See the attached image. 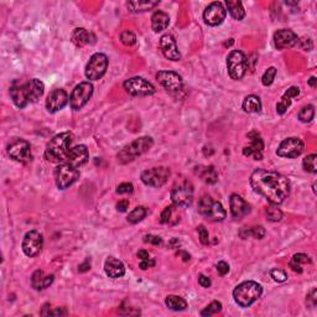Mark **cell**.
I'll return each mask as SVG.
<instances>
[{"instance_id":"cell-1","label":"cell","mask_w":317,"mask_h":317,"mask_svg":"<svg viewBox=\"0 0 317 317\" xmlns=\"http://www.w3.org/2000/svg\"><path fill=\"white\" fill-rule=\"evenodd\" d=\"M250 185L256 194L267 198L270 203L281 204L290 195V181L275 171L258 169L250 176Z\"/></svg>"},{"instance_id":"cell-2","label":"cell","mask_w":317,"mask_h":317,"mask_svg":"<svg viewBox=\"0 0 317 317\" xmlns=\"http://www.w3.org/2000/svg\"><path fill=\"white\" fill-rule=\"evenodd\" d=\"M45 92V85L40 80L34 78L21 86L10 88V97L18 108H25L30 103H35Z\"/></svg>"},{"instance_id":"cell-3","label":"cell","mask_w":317,"mask_h":317,"mask_svg":"<svg viewBox=\"0 0 317 317\" xmlns=\"http://www.w3.org/2000/svg\"><path fill=\"white\" fill-rule=\"evenodd\" d=\"M72 134L70 131L61 133L57 134L51 139L47 144L45 150V158L50 163L54 164H63L67 160L68 154H70Z\"/></svg>"},{"instance_id":"cell-4","label":"cell","mask_w":317,"mask_h":317,"mask_svg":"<svg viewBox=\"0 0 317 317\" xmlns=\"http://www.w3.org/2000/svg\"><path fill=\"white\" fill-rule=\"evenodd\" d=\"M263 287L255 281H244L233 290V298L241 307H249L261 296Z\"/></svg>"},{"instance_id":"cell-5","label":"cell","mask_w":317,"mask_h":317,"mask_svg":"<svg viewBox=\"0 0 317 317\" xmlns=\"http://www.w3.org/2000/svg\"><path fill=\"white\" fill-rule=\"evenodd\" d=\"M154 145V140L150 137H141L131 141L129 145L124 146V148L118 152L117 157L120 164H128L130 161L135 160L138 156H141L143 154L148 152L150 149Z\"/></svg>"},{"instance_id":"cell-6","label":"cell","mask_w":317,"mask_h":317,"mask_svg":"<svg viewBox=\"0 0 317 317\" xmlns=\"http://www.w3.org/2000/svg\"><path fill=\"white\" fill-rule=\"evenodd\" d=\"M198 212L207 220L212 222H222L227 217L226 209L221 202L213 200L211 196H203L198 202Z\"/></svg>"},{"instance_id":"cell-7","label":"cell","mask_w":317,"mask_h":317,"mask_svg":"<svg viewBox=\"0 0 317 317\" xmlns=\"http://www.w3.org/2000/svg\"><path fill=\"white\" fill-rule=\"evenodd\" d=\"M194 185L189 180H180L171 190V200L175 206L189 207L194 202Z\"/></svg>"},{"instance_id":"cell-8","label":"cell","mask_w":317,"mask_h":317,"mask_svg":"<svg viewBox=\"0 0 317 317\" xmlns=\"http://www.w3.org/2000/svg\"><path fill=\"white\" fill-rule=\"evenodd\" d=\"M227 68L232 80L239 81L246 76L248 70V60L242 51H232L227 57Z\"/></svg>"},{"instance_id":"cell-9","label":"cell","mask_w":317,"mask_h":317,"mask_svg":"<svg viewBox=\"0 0 317 317\" xmlns=\"http://www.w3.org/2000/svg\"><path fill=\"white\" fill-rule=\"evenodd\" d=\"M80 177L78 169L67 163L60 164L55 169V182L60 190H66L73 185Z\"/></svg>"},{"instance_id":"cell-10","label":"cell","mask_w":317,"mask_h":317,"mask_svg":"<svg viewBox=\"0 0 317 317\" xmlns=\"http://www.w3.org/2000/svg\"><path fill=\"white\" fill-rule=\"evenodd\" d=\"M124 89L128 92L130 96L134 97H149L155 93V89L152 83L146 81L143 77H133L124 82Z\"/></svg>"},{"instance_id":"cell-11","label":"cell","mask_w":317,"mask_h":317,"mask_svg":"<svg viewBox=\"0 0 317 317\" xmlns=\"http://www.w3.org/2000/svg\"><path fill=\"white\" fill-rule=\"evenodd\" d=\"M107 68H108V57L104 54H94L86 66V77L91 81H99L105 74Z\"/></svg>"},{"instance_id":"cell-12","label":"cell","mask_w":317,"mask_h":317,"mask_svg":"<svg viewBox=\"0 0 317 317\" xmlns=\"http://www.w3.org/2000/svg\"><path fill=\"white\" fill-rule=\"evenodd\" d=\"M171 171L169 168L165 166H158V168L148 169L145 171L141 172V181L145 183L146 186L151 187H161L168 182Z\"/></svg>"},{"instance_id":"cell-13","label":"cell","mask_w":317,"mask_h":317,"mask_svg":"<svg viewBox=\"0 0 317 317\" xmlns=\"http://www.w3.org/2000/svg\"><path fill=\"white\" fill-rule=\"evenodd\" d=\"M93 94V85L89 82H82L72 92L70 97V105L74 111H80L88 103Z\"/></svg>"},{"instance_id":"cell-14","label":"cell","mask_w":317,"mask_h":317,"mask_svg":"<svg viewBox=\"0 0 317 317\" xmlns=\"http://www.w3.org/2000/svg\"><path fill=\"white\" fill-rule=\"evenodd\" d=\"M8 154L18 163H29L31 160V145L24 139H14L8 145Z\"/></svg>"},{"instance_id":"cell-15","label":"cell","mask_w":317,"mask_h":317,"mask_svg":"<svg viewBox=\"0 0 317 317\" xmlns=\"http://www.w3.org/2000/svg\"><path fill=\"white\" fill-rule=\"evenodd\" d=\"M22 252L25 255L34 258L41 252L42 247H44V238L42 234L37 230H30L25 234L24 241H22Z\"/></svg>"},{"instance_id":"cell-16","label":"cell","mask_w":317,"mask_h":317,"mask_svg":"<svg viewBox=\"0 0 317 317\" xmlns=\"http://www.w3.org/2000/svg\"><path fill=\"white\" fill-rule=\"evenodd\" d=\"M304 143L299 138H287V139L281 141L278 150H276V154L281 157L295 158L304 152Z\"/></svg>"},{"instance_id":"cell-17","label":"cell","mask_w":317,"mask_h":317,"mask_svg":"<svg viewBox=\"0 0 317 317\" xmlns=\"http://www.w3.org/2000/svg\"><path fill=\"white\" fill-rule=\"evenodd\" d=\"M227 10L220 2H213L206 8L203 13V20L209 27H218L224 21Z\"/></svg>"},{"instance_id":"cell-18","label":"cell","mask_w":317,"mask_h":317,"mask_svg":"<svg viewBox=\"0 0 317 317\" xmlns=\"http://www.w3.org/2000/svg\"><path fill=\"white\" fill-rule=\"evenodd\" d=\"M156 80L164 88L170 92H180L183 87L181 76L174 71H160L156 73Z\"/></svg>"},{"instance_id":"cell-19","label":"cell","mask_w":317,"mask_h":317,"mask_svg":"<svg viewBox=\"0 0 317 317\" xmlns=\"http://www.w3.org/2000/svg\"><path fill=\"white\" fill-rule=\"evenodd\" d=\"M68 102V94L65 89L56 88L50 92L46 99V108L50 113H56L65 108V105Z\"/></svg>"},{"instance_id":"cell-20","label":"cell","mask_w":317,"mask_h":317,"mask_svg":"<svg viewBox=\"0 0 317 317\" xmlns=\"http://www.w3.org/2000/svg\"><path fill=\"white\" fill-rule=\"evenodd\" d=\"M248 138L250 139V145L243 149V155L244 156H252L254 160H261L263 158L264 141L261 139L260 134L253 130L248 134Z\"/></svg>"},{"instance_id":"cell-21","label":"cell","mask_w":317,"mask_h":317,"mask_svg":"<svg viewBox=\"0 0 317 317\" xmlns=\"http://www.w3.org/2000/svg\"><path fill=\"white\" fill-rule=\"evenodd\" d=\"M299 37L294 33L293 30H287V29H281L274 34V45L279 50H284V48H290L298 45Z\"/></svg>"},{"instance_id":"cell-22","label":"cell","mask_w":317,"mask_h":317,"mask_svg":"<svg viewBox=\"0 0 317 317\" xmlns=\"http://www.w3.org/2000/svg\"><path fill=\"white\" fill-rule=\"evenodd\" d=\"M160 48L163 51L164 56L166 59L171 60V61H178L181 59V54L178 51L176 41H175L174 36L166 34V35L161 36L160 39Z\"/></svg>"},{"instance_id":"cell-23","label":"cell","mask_w":317,"mask_h":317,"mask_svg":"<svg viewBox=\"0 0 317 317\" xmlns=\"http://www.w3.org/2000/svg\"><path fill=\"white\" fill-rule=\"evenodd\" d=\"M230 213L234 220H242L250 213V206L239 195L233 194L229 200Z\"/></svg>"},{"instance_id":"cell-24","label":"cell","mask_w":317,"mask_h":317,"mask_svg":"<svg viewBox=\"0 0 317 317\" xmlns=\"http://www.w3.org/2000/svg\"><path fill=\"white\" fill-rule=\"evenodd\" d=\"M89 158V152L86 145H77L74 148L71 149L70 154H68L67 160L66 163L70 164V165L74 166V168L78 169L80 166L85 165Z\"/></svg>"},{"instance_id":"cell-25","label":"cell","mask_w":317,"mask_h":317,"mask_svg":"<svg viewBox=\"0 0 317 317\" xmlns=\"http://www.w3.org/2000/svg\"><path fill=\"white\" fill-rule=\"evenodd\" d=\"M104 272L109 278L118 279L122 278L125 274V267L120 260H118L114 256H109L104 261Z\"/></svg>"},{"instance_id":"cell-26","label":"cell","mask_w":317,"mask_h":317,"mask_svg":"<svg viewBox=\"0 0 317 317\" xmlns=\"http://www.w3.org/2000/svg\"><path fill=\"white\" fill-rule=\"evenodd\" d=\"M72 42L76 46H78V47H83L86 45L94 44L96 42V36L83 28L74 29V31L72 33Z\"/></svg>"},{"instance_id":"cell-27","label":"cell","mask_w":317,"mask_h":317,"mask_svg":"<svg viewBox=\"0 0 317 317\" xmlns=\"http://www.w3.org/2000/svg\"><path fill=\"white\" fill-rule=\"evenodd\" d=\"M55 280V276L51 275H45V273L42 270H36L35 273L31 276V285L35 290H45L46 287L50 286Z\"/></svg>"},{"instance_id":"cell-28","label":"cell","mask_w":317,"mask_h":317,"mask_svg":"<svg viewBox=\"0 0 317 317\" xmlns=\"http://www.w3.org/2000/svg\"><path fill=\"white\" fill-rule=\"evenodd\" d=\"M195 174L208 185H213L218 181V174L213 166H197L195 168Z\"/></svg>"},{"instance_id":"cell-29","label":"cell","mask_w":317,"mask_h":317,"mask_svg":"<svg viewBox=\"0 0 317 317\" xmlns=\"http://www.w3.org/2000/svg\"><path fill=\"white\" fill-rule=\"evenodd\" d=\"M170 24V18L165 11L157 10L151 16V28L154 33H161L166 30Z\"/></svg>"},{"instance_id":"cell-30","label":"cell","mask_w":317,"mask_h":317,"mask_svg":"<svg viewBox=\"0 0 317 317\" xmlns=\"http://www.w3.org/2000/svg\"><path fill=\"white\" fill-rule=\"evenodd\" d=\"M299 94H300L299 87H290L287 89V91L284 93V96H282L280 102L276 104V112H278V114L280 115L285 114V112L287 111V108H289L291 104V98L298 97Z\"/></svg>"},{"instance_id":"cell-31","label":"cell","mask_w":317,"mask_h":317,"mask_svg":"<svg viewBox=\"0 0 317 317\" xmlns=\"http://www.w3.org/2000/svg\"><path fill=\"white\" fill-rule=\"evenodd\" d=\"M160 4V2H151V0H133V2L126 3L128 9L133 13H143L154 9L155 7Z\"/></svg>"},{"instance_id":"cell-32","label":"cell","mask_w":317,"mask_h":317,"mask_svg":"<svg viewBox=\"0 0 317 317\" xmlns=\"http://www.w3.org/2000/svg\"><path fill=\"white\" fill-rule=\"evenodd\" d=\"M242 107H243L244 112H247V113H260L261 112L260 98L258 96H254V94H250V96L244 98Z\"/></svg>"},{"instance_id":"cell-33","label":"cell","mask_w":317,"mask_h":317,"mask_svg":"<svg viewBox=\"0 0 317 317\" xmlns=\"http://www.w3.org/2000/svg\"><path fill=\"white\" fill-rule=\"evenodd\" d=\"M307 264H311L310 256H308L307 254H304V253H298V254H295L293 258H291L289 267L291 268L293 272L301 274L302 270H304L302 269V267Z\"/></svg>"},{"instance_id":"cell-34","label":"cell","mask_w":317,"mask_h":317,"mask_svg":"<svg viewBox=\"0 0 317 317\" xmlns=\"http://www.w3.org/2000/svg\"><path fill=\"white\" fill-rule=\"evenodd\" d=\"M226 5L227 8H228L229 14L232 15L233 19L238 20V21L244 19V16H246V10H244L243 4H242L241 2H230V0L228 2V0H227Z\"/></svg>"},{"instance_id":"cell-35","label":"cell","mask_w":317,"mask_h":317,"mask_svg":"<svg viewBox=\"0 0 317 317\" xmlns=\"http://www.w3.org/2000/svg\"><path fill=\"white\" fill-rule=\"evenodd\" d=\"M165 304L172 311H183L187 308L186 300L176 295H169L165 300Z\"/></svg>"},{"instance_id":"cell-36","label":"cell","mask_w":317,"mask_h":317,"mask_svg":"<svg viewBox=\"0 0 317 317\" xmlns=\"http://www.w3.org/2000/svg\"><path fill=\"white\" fill-rule=\"evenodd\" d=\"M146 213H148V211H146L145 207L138 206L137 208H134L130 213H129V216H128V218H126V220H128L129 223L137 224V223H139L140 221H143L144 218H145Z\"/></svg>"},{"instance_id":"cell-37","label":"cell","mask_w":317,"mask_h":317,"mask_svg":"<svg viewBox=\"0 0 317 317\" xmlns=\"http://www.w3.org/2000/svg\"><path fill=\"white\" fill-rule=\"evenodd\" d=\"M313 117H315V107L312 104L302 107L301 111L299 112V119L302 123H310Z\"/></svg>"},{"instance_id":"cell-38","label":"cell","mask_w":317,"mask_h":317,"mask_svg":"<svg viewBox=\"0 0 317 317\" xmlns=\"http://www.w3.org/2000/svg\"><path fill=\"white\" fill-rule=\"evenodd\" d=\"M265 215H267L268 220L272 222H279L282 218V212L280 208H278V204L270 203V206L265 208Z\"/></svg>"},{"instance_id":"cell-39","label":"cell","mask_w":317,"mask_h":317,"mask_svg":"<svg viewBox=\"0 0 317 317\" xmlns=\"http://www.w3.org/2000/svg\"><path fill=\"white\" fill-rule=\"evenodd\" d=\"M316 158H317L316 154H311L307 155V156L302 160V166H304V169L306 170L307 172H311V174H316L317 172Z\"/></svg>"},{"instance_id":"cell-40","label":"cell","mask_w":317,"mask_h":317,"mask_svg":"<svg viewBox=\"0 0 317 317\" xmlns=\"http://www.w3.org/2000/svg\"><path fill=\"white\" fill-rule=\"evenodd\" d=\"M222 310V304L220 301H212L204 310L201 311V316H212L216 313L221 312Z\"/></svg>"},{"instance_id":"cell-41","label":"cell","mask_w":317,"mask_h":317,"mask_svg":"<svg viewBox=\"0 0 317 317\" xmlns=\"http://www.w3.org/2000/svg\"><path fill=\"white\" fill-rule=\"evenodd\" d=\"M120 41H122V44L125 46H133L135 45V42H137V36H135L134 33H131V31L129 30L123 31V33L120 34Z\"/></svg>"},{"instance_id":"cell-42","label":"cell","mask_w":317,"mask_h":317,"mask_svg":"<svg viewBox=\"0 0 317 317\" xmlns=\"http://www.w3.org/2000/svg\"><path fill=\"white\" fill-rule=\"evenodd\" d=\"M276 76V68L275 67H269L267 71L264 72L263 77H261V82H263L264 86H270L274 82Z\"/></svg>"},{"instance_id":"cell-43","label":"cell","mask_w":317,"mask_h":317,"mask_svg":"<svg viewBox=\"0 0 317 317\" xmlns=\"http://www.w3.org/2000/svg\"><path fill=\"white\" fill-rule=\"evenodd\" d=\"M270 276L278 282H284L287 279V274L281 269H273L272 272H270Z\"/></svg>"},{"instance_id":"cell-44","label":"cell","mask_w":317,"mask_h":317,"mask_svg":"<svg viewBox=\"0 0 317 317\" xmlns=\"http://www.w3.org/2000/svg\"><path fill=\"white\" fill-rule=\"evenodd\" d=\"M250 237H254L255 239H263L265 237V229L261 226H255L253 228H249Z\"/></svg>"},{"instance_id":"cell-45","label":"cell","mask_w":317,"mask_h":317,"mask_svg":"<svg viewBox=\"0 0 317 317\" xmlns=\"http://www.w3.org/2000/svg\"><path fill=\"white\" fill-rule=\"evenodd\" d=\"M197 230H198V237H200L201 243L204 244V246H206V244H208L209 235H208V230L206 229V227L201 224V226H198Z\"/></svg>"},{"instance_id":"cell-46","label":"cell","mask_w":317,"mask_h":317,"mask_svg":"<svg viewBox=\"0 0 317 317\" xmlns=\"http://www.w3.org/2000/svg\"><path fill=\"white\" fill-rule=\"evenodd\" d=\"M134 191V186L129 182H123L117 187V194L124 195V194H131Z\"/></svg>"},{"instance_id":"cell-47","label":"cell","mask_w":317,"mask_h":317,"mask_svg":"<svg viewBox=\"0 0 317 317\" xmlns=\"http://www.w3.org/2000/svg\"><path fill=\"white\" fill-rule=\"evenodd\" d=\"M298 45L300 46V48H301V50H304V51H311L313 48L312 40L308 39V37H304V39H301V40L299 39Z\"/></svg>"},{"instance_id":"cell-48","label":"cell","mask_w":317,"mask_h":317,"mask_svg":"<svg viewBox=\"0 0 317 317\" xmlns=\"http://www.w3.org/2000/svg\"><path fill=\"white\" fill-rule=\"evenodd\" d=\"M172 208H174V207H172V206H169V207H166L165 209H164L163 213H161V218H160V222H161V223L165 224V223H169V222L171 221Z\"/></svg>"},{"instance_id":"cell-49","label":"cell","mask_w":317,"mask_h":317,"mask_svg":"<svg viewBox=\"0 0 317 317\" xmlns=\"http://www.w3.org/2000/svg\"><path fill=\"white\" fill-rule=\"evenodd\" d=\"M144 242L149 244H154V246H160V244L163 243V239H161L160 237H157V235L146 234L145 237H144Z\"/></svg>"},{"instance_id":"cell-50","label":"cell","mask_w":317,"mask_h":317,"mask_svg":"<svg viewBox=\"0 0 317 317\" xmlns=\"http://www.w3.org/2000/svg\"><path fill=\"white\" fill-rule=\"evenodd\" d=\"M316 295H317V291H316V289H312V290L310 291V293H308L307 299H306V304L308 305V306H311V307L315 306L316 302H317Z\"/></svg>"},{"instance_id":"cell-51","label":"cell","mask_w":317,"mask_h":317,"mask_svg":"<svg viewBox=\"0 0 317 317\" xmlns=\"http://www.w3.org/2000/svg\"><path fill=\"white\" fill-rule=\"evenodd\" d=\"M217 272L221 276L227 275V274L229 273V265L227 264L226 261H220V263L217 264Z\"/></svg>"},{"instance_id":"cell-52","label":"cell","mask_w":317,"mask_h":317,"mask_svg":"<svg viewBox=\"0 0 317 317\" xmlns=\"http://www.w3.org/2000/svg\"><path fill=\"white\" fill-rule=\"evenodd\" d=\"M154 265H155V260L152 258H150V259H145V260H140L139 268L143 270H146V269H149V268H152Z\"/></svg>"},{"instance_id":"cell-53","label":"cell","mask_w":317,"mask_h":317,"mask_svg":"<svg viewBox=\"0 0 317 317\" xmlns=\"http://www.w3.org/2000/svg\"><path fill=\"white\" fill-rule=\"evenodd\" d=\"M129 208V201L122 200L117 203V211L118 212H126Z\"/></svg>"},{"instance_id":"cell-54","label":"cell","mask_w":317,"mask_h":317,"mask_svg":"<svg viewBox=\"0 0 317 317\" xmlns=\"http://www.w3.org/2000/svg\"><path fill=\"white\" fill-rule=\"evenodd\" d=\"M198 282H200V285L202 287L211 286V280H209V278H207V276H204V275L198 276Z\"/></svg>"},{"instance_id":"cell-55","label":"cell","mask_w":317,"mask_h":317,"mask_svg":"<svg viewBox=\"0 0 317 317\" xmlns=\"http://www.w3.org/2000/svg\"><path fill=\"white\" fill-rule=\"evenodd\" d=\"M138 258L140 259V260H145V259H150L151 256H150V253L146 252V250L141 249L138 252Z\"/></svg>"},{"instance_id":"cell-56","label":"cell","mask_w":317,"mask_h":317,"mask_svg":"<svg viewBox=\"0 0 317 317\" xmlns=\"http://www.w3.org/2000/svg\"><path fill=\"white\" fill-rule=\"evenodd\" d=\"M48 315H67V311L65 310V308H57V310H55V311H50V313H48Z\"/></svg>"},{"instance_id":"cell-57","label":"cell","mask_w":317,"mask_h":317,"mask_svg":"<svg viewBox=\"0 0 317 317\" xmlns=\"http://www.w3.org/2000/svg\"><path fill=\"white\" fill-rule=\"evenodd\" d=\"M91 269V264L88 263V261H86L85 264H82V265H80V268H78V270L81 273H85V272H87V270H89Z\"/></svg>"},{"instance_id":"cell-58","label":"cell","mask_w":317,"mask_h":317,"mask_svg":"<svg viewBox=\"0 0 317 317\" xmlns=\"http://www.w3.org/2000/svg\"><path fill=\"white\" fill-rule=\"evenodd\" d=\"M316 82H317V80L315 76H312L310 80H308V85H310L312 88H316Z\"/></svg>"}]
</instances>
